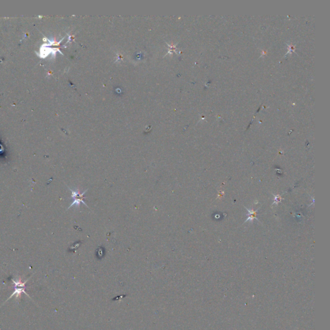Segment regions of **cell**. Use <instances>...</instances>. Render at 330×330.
Listing matches in <instances>:
<instances>
[{
	"label": "cell",
	"mask_w": 330,
	"mask_h": 330,
	"mask_svg": "<svg viewBox=\"0 0 330 330\" xmlns=\"http://www.w3.org/2000/svg\"><path fill=\"white\" fill-rule=\"evenodd\" d=\"M12 281L14 282V285H15V289H14V292L13 293V294L11 296V297H13L14 295H20L21 293H25L26 295V291H25V284L26 282H21V280H19V281H15L14 280H12Z\"/></svg>",
	"instance_id": "7a4b0ae2"
},
{
	"label": "cell",
	"mask_w": 330,
	"mask_h": 330,
	"mask_svg": "<svg viewBox=\"0 0 330 330\" xmlns=\"http://www.w3.org/2000/svg\"><path fill=\"white\" fill-rule=\"evenodd\" d=\"M69 190L72 191V197L73 198V199H74V201H73V203L70 205L69 208L72 207V206H74V205L79 206L81 203H82L85 206H87V204L85 203V202L84 201V199H85L84 195L86 193V191H87V190L86 191H85L83 193H82V194L80 193V192L79 191V190L74 191V190H72L71 188H69Z\"/></svg>",
	"instance_id": "6da1fadb"
}]
</instances>
